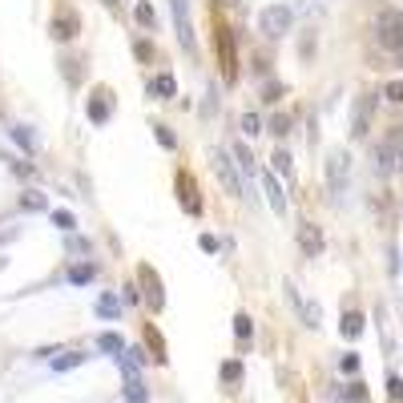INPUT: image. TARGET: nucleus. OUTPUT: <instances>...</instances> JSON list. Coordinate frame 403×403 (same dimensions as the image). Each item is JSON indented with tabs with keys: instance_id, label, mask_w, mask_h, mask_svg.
<instances>
[{
	"instance_id": "nucleus-1",
	"label": "nucleus",
	"mask_w": 403,
	"mask_h": 403,
	"mask_svg": "<svg viewBox=\"0 0 403 403\" xmlns=\"http://www.w3.org/2000/svg\"><path fill=\"white\" fill-rule=\"evenodd\" d=\"M375 41L387 53H400L403 48V12L400 8H379L375 12Z\"/></svg>"
},
{
	"instance_id": "nucleus-2",
	"label": "nucleus",
	"mask_w": 403,
	"mask_h": 403,
	"mask_svg": "<svg viewBox=\"0 0 403 403\" xmlns=\"http://www.w3.org/2000/svg\"><path fill=\"white\" fill-rule=\"evenodd\" d=\"M210 166H214V174H218V182H222V190L230 194V198H246L242 174H238V166L230 162V153H226V149H210Z\"/></svg>"
},
{
	"instance_id": "nucleus-3",
	"label": "nucleus",
	"mask_w": 403,
	"mask_h": 403,
	"mask_svg": "<svg viewBox=\"0 0 403 403\" xmlns=\"http://www.w3.org/2000/svg\"><path fill=\"white\" fill-rule=\"evenodd\" d=\"M290 24H294V12L286 8V4H266L259 12V32L262 37H270V41H279L290 32Z\"/></svg>"
},
{
	"instance_id": "nucleus-4",
	"label": "nucleus",
	"mask_w": 403,
	"mask_h": 403,
	"mask_svg": "<svg viewBox=\"0 0 403 403\" xmlns=\"http://www.w3.org/2000/svg\"><path fill=\"white\" fill-rule=\"evenodd\" d=\"M169 12H174V28H178V41H182V48H186V53H194V48H198V41H194L190 0H169Z\"/></svg>"
},
{
	"instance_id": "nucleus-5",
	"label": "nucleus",
	"mask_w": 403,
	"mask_h": 403,
	"mask_svg": "<svg viewBox=\"0 0 403 403\" xmlns=\"http://www.w3.org/2000/svg\"><path fill=\"white\" fill-rule=\"evenodd\" d=\"M347 178H351V158H347L343 149H335L331 158H327V186H331L335 198H343V190H347Z\"/></svg>"
},
{
	"instance_id": "nucleus-6",
	"label": "nucleus",
	"mask_w": 403,
	"mask_h": 403,
	"mask_svg": "<svg viewBox=\"0 0 403 403\" xmlns=\"http://www.w3.org/2000/svg\"><path fill=\"white\" fill-rule=\"evenodd\" d=\"M371 118H375V93H363L355 101V109H351V138H367Z\"/></svg>"
},
{
	"instance_id": "nucleus-7",
	"label": "nucleus",
	"mask_w": 403,
	"mask_h": 403,
	"mask_svg": "<svg viewBox=\"0 0 403 403\" xmlns=\"http://www.w3.org/2000/svg\"><path fill=\"white\" fill-rule=\"evenodd\" d=\"M138 279H142V299L149 303V310H162L166 307V290H162V279H158V270L153 266H138Z\"/></svg>"
},
{
	"instance_id": "nucleus-8",
	"label": "nucleus",
	"mask_w": 403,
	"mask_h": 403,
	"mask_svg": "<svg viewBox=\"0 0 403 403\" xmlns=\"http://www.w3.org/2000/svg\"><path fill=\"white\" fill-rule=\"evenodd\" d=\"M178 202H182V210L186 214H202V194H198V186H194V174L190 169H178Z\"/></svg>"
},
{
	"instance_id": "nucleus-9",
	"label": "nucleus",
	"mask_w": 403,
	"mask_h": 403,
	"mask_svg": "<svg viewBox=\"0 0 403 403\" xmlns=\"http://www.w3.org/2000/svg\"><path fill=\"white\" fill-rule=\"evenodd\" d=\"M294 238H299V250H303L307 259H319V254H323V246H327V238H323V230H319L315 222H303Z\"/></svg>"
},
{
	"instance_id": "nucleus-10",
	"label": "nucleus",
	"mask_w": 403,
	"mask_h": 403,
	"mask_svg": "<svg viewBox=\"0 0 403 403\" xmlns=\"http://www.w3.org/2000/svg\"><path fill=\"white\" fill-rule=\"evenodd\" d=\"M395 162H400V133H391L387 142L375 145V169H379V174H391Z\"/></svg>"
},
{
	"instance_id": "nucleus-11",
	"label": "nucleus",
	"mask_w": 403,
	"mask_h": 403,
	"mask_svg": "<svg viewBox=\"0 0 403 403\" xmlns=\"http://www.w3.org/2000/svg\"><path fill=\"white\" fill-rule=\"evenodd\" d=\"M262 190H266V202H270V210L283 218L286 214V194H283V182H279V174H262Z\"/></svg>"
},
{
	"instance_id": "nucleus-12",
	"label": "nucleus",
	"mask_w": 403,
	"mask_h": 403,
	"mask_svg": "<svg viewBox=\"0 0 403 403\" xmlns=\"http://www.w3.org/2000/svg\"><path fill=\"white\" fill-rule=\"evenodd\" d=\"M145 93L153 97V101H169V97H178V81H174V73H158V77H149V81H145Z\"/></svg>"
},
{
	"instance_id": "nucleus-13",
	"label": "nucleus",
	"mask_w": 403,
	"mask_h": 403,
	"mask_svg": "<svg viewBox=\"0 0 403 403\" xmlns=\"http://www.w3.org/2000/svg\"><path fill=\"white\" fill-rule=\"evenodd\" d=\"M85 113H89L93 125H105L109 113H113V97H109V89H97V93L89 97V109H85Z\"/></svg>"
},
{
	"instance_id": "nucleus-14",
	"label": "nucleus",
	"mask_w": 403,
	"mask_h": 403,
	"mask_svg": "<svg viewBox=\"0 0 403 403\" xmlns=\"http://www.w3.org/2000/svg\"><path fill=\"white\" fill-rule=\"evenodd\" d=\"M286 299L294 303V310L303 315V323H307V327H323V310H319V303H303V299H299V290H294L290 283H286Z\"/></svg>"
},
{
	"instance_id": "nucleus-15",
	"label": "nucleus",
	"mask_w": 403,
	"mask_h": 403,
	"mask_svg": "<svg viewBox=\"0 0 403 403\" xmlns=\"http://www.w3.org/2000/svg\"><path fill=\"white\" fill-rule=\"evenodd\" d=\"M145 351H149L153 363H166V339H162V331H158L153 323L145 327Z\"/></svg>"
},
{
	"instance_id": "nucleus-16",
	"label": "nucleus",
	"mask_w": 403,
	"mask_h": 403,
	"mask_svg": "<svg viewBox=\"0 0 403 403\" xmlns=\"http://www.w3.org/2000/svg\"><path fill=\"white\" fill-rule=\"evenodd\" d=\"M234 166H238V174H259V162H254V153H250V145L246 142H234Z\"/></svg>"
},
{
	"instance_id": "nucleus-17",
	"label": "nucleus",
	"mask_w": 403,
	"mask_h": 403,
	"mask_svg": "<svg viewBox=\"0 0 403 403\" xmlns=\"http://www.w3.org/2000/svg\"><path fill=\"white\" fill-rule=\"evenodd\" d=\"M53 37H57V41H73V37H77V12H69V17L61 12V17L53 21Z\"/></svg>"
},
{
	"instance_id": "nucleus-18",
	"label": "nucleus",
	"mask_w": 403,
	"mask_h": 403,
	"mask_svg": "<svg viewBox=\"0 0 403 403\" xmlns=\"http://www.w3.org/2000/svg\"><path fill=\"white\" fill-rule=\"evenodd\" d=\"M125 403H149V391H145L142 375H125Z\"/></svg>"
},
{
	"instance_id": "nucleus-19",
	"label": "nucleus",
	"mask_w": 403,
	"mask_h": 403,
	"mask_svg": "<svg viewBox=\"0 0 403 403\" xmlns=\"http://www.w3.org/2000/svg\"><path fill=\"white\" fill-rule=\"evenodd\" d=\"M363 327H367V319H363L359 310H347V315H343V327H339V331H343V339H359V335H363Z\"/></svg>"
},
{
	"instance_id": "nucleus-20",
	"label": "nucleus",
	"mask_w": 403,
	"mask_h": 403,
	"mask_svg": "<svg viewBox=\"0 0 403 403\" xmlns=\"http://www.w3.org/2000/svg\"><path fill=\"white\" fill-rule=\"evenodd\" d=\"M97 351H105V355L118 359L121 351H125V339H121V335H113V331H105L101 339H97Z\"/></svg>"
},
{
	"instance_id": "nucleus-21",
	"label": "nucleus",
	"mask_w": 403,
	"mask_h": 403,
	"mask_svg": "<svg viewBox=\"0 0 403 403\" xmlns=\"http://www.w3.org/2000/svg\"><path fill=\"white\" fill-rule=\"evenodd\" d=\"M218 375H222L226 387H238V383H242V363H238V359H226V363L218 367Z\"/></svg>"
},
{
	"instance_id": "nucleus-22",
	"label": "nucleus",
	"mask_w": 403,
	"mask_h": 403,
	"mask_svg": "<svg viewBox=\"0 0 403 403\" xmlns=\"http://www.w3.org/2000/svg\"><path fill=\"white\" fill-rule=\"evenodd\" d=\"M93 279H97L93 262H81V266H73V270H69V283H77V286H89Z\"/></svg>"
},
{
	"instance_id": "nucleus-23",
	"label": "nucleus",
	"mask_w": 403,
	"mask_h": 403,
	"mask_svg": "<svg viewBox=\"0 0 403 403\" xmlns=\"http://www.w3.org/2000/svg\"><path fill=\"white\" fill-rule=\"evenodd\" d=\"M8 133H12V142L21 145L24 153H37V138H32V133H28V125H12V129H8Z\"/></svg>"
},
{
	"instance_id": "nucleus-24",
	"label": "nucleus",
	"mask_w": 403,
	"mask_h": 403,
	"mask_svg": "<svg viewBox=\"0 0 403 403\" xmlns=\"http://www.w3.org/2000/svg\"><path fill=\"white\" fill-rule=\"evenodd\" d=\"M270 162H274L270 174H279V178H290V174H294V158H290L286 149H274V158H270Z\"/></svg>"
},
{
	"instance_id": "nucleus-25",
	"label": "nucleus",
	"mask_w": 403,
	"mask_h": 403,
	"mask_svg": "<svg viewBox=\"0 0 403 403\" xmlns=\"http://www.w3.org/2000/svg\"><path fill=\"white\" fill-rule=\"evenodd\" d=\"M97 315H101V319H118L121 303L113 299V294H97Z\"/></svg>"
},
{
	"instance_id": "nucleus-26",
	"label": "nucleus",
	"mask_w": 403,
	"mask_h": 403,
	"mask_svg": "<svg viewBox=\"0 0 403 403\" xmlns=\"http://www.w3.org/2000/svg\"><path fill=\"white\" fill-rule=\"evenodd\" d=\"M234 335H238V343H250V335H254V323H250L246 310H238L234 315Z\"/></svg>"
},
{
	"instance_id": "nucleus-27",
	"label": "nucleus",
	"mask_w": 403,
	"mask_h": 403,
	"mask_svg": "<svg viewBox=\"0 0 403 403\" xmlns=\"http://www.w3.org/2000/svg\"><path fill=\"white\" fill-rule=\"evenodd\" d=\"M85 359L89 355H81V351H65L61 359H53V367H57V371H73V367H81Z\"/></svg>"
},
{
	"instance_id": "nucleus-28",
	"label": "nucleus",
	"mask_w": 403,
	"mask_h": 403,
	"mask_svg": "<svg viewBox=\"0 0 403 403\" xmlns=\"http://www.w3.org/2000/svg\"><path fill=\"white\" fill-rule=\"evenodd\" d=\"M21 206L24 210H48V194H41V190H28L21 198Z\"/></svg>"
},
{
	"instance_id": "nucleus-29",
	"label": "nucleus",
	"mask_w": 403,
	"mask_h": 403,
	"mask_svg": "<svg viewBox=\"0 0 403 403\" xmlns=\"http://www.w3.org/2000/svg\"><path fill=\"white\" fill-rule=\"evenodd\" d=\"M266 129H270L274 138H286V133H290V118H286V113H274V118L266 121Z\"/></svg>"
},
{
	"instance_id": "nucleus-30",
	"label": "nucleus",
	"mask_w": 403,
	"mask_h": 403,
	"mask_svg": "<svg viewBox=\"0 0 403 403\" xmlns=\"http://www.w3.org/2000/svg\"><path fill=\"white\" fill-rule=\"evenodd\" d=\"M242 133H246V138H259L262 133V118L259 113H242Z\"/></svg>"
},
{
	"instance_id": "nucleus-31",
	"label": "nucleus",
	"mask_w": 403,
	"mask_h": 403,
	"mask_svg": "<svg viewBox=\"0 0 403 403\" xmlns=\"http://www.w3.org/2000/svg\"><path fill=\"white\" fill-rule=\"evenodd\" d=\"M53 226H57V230H65V234H73V226H77V218H73L69 210H53Z\"/></svg>"
},
{
	"instance_id": "nucleus-32",
	"label": "nucleus",
	"mask_w": 403,
	"mask_h": 403,
	"mask_svg": "<svg viewBox=\"0 0 403 403\" xmlns=\"http://www.w3.org/2000/svg\"><path fill=\"white\" fill-rule=\"evenodd\" d=\"M153 138H158V145H166V149H174V145H178V138L169 133V125H162V121H153Z\"/></svg>"
},
{
	"instance_id": "nucleus-33",
	"label": "nucleus",
	"mask_w": 403,
	"mask_h": 403,
	"mask_svg": "<svg viewBox=\"0 0 403 403\" xmlns=\"http://www.w3.org/2000/svg\"><path fill=\"white\" fill-rule=\"evenodd\" d=\"M383 97H387L391 105H403V81H387V85H383Z\"/></svg>"
},
{
	"instance_id": "nucleus-34",
	"label": "nucleus",
	"mask_w": 403,
	"mask_h": 403,
	"mask_svg": "<svg viewBox=\"0 0 403 403\" xmlns=\"http://www.w3.org/2000/svg\"><path fill=\"white\" fill-rule=\"evenodd\" d=\"M121 303H129V307H138V303H142V286L125 283V286H121Z\"/></svg>"
},
{
	"instance_id": "nucleus-35",
	"label": "nucleus",
	"mask_w": 403,
	"mask_h": 403,
	"mask_svg": "<svg viewBox=\"0 0 403 403\" xmlns=\"http://www.w3.org/2000/svg\"><path fill=\"white\" fill-rule=\"evenodd\" d=\"M387 395H391L395 403L403 400V379H400V375H387Z\"/></svg>"
},
{
	"instance_id": "nucleus-36",
	"label": "nucleus",
	"mask_w": 403,
	"mask_h": 403,
	"mask_svg": "<svg viewBox=\"0 0 403 403\" xmlns=\"http://www.w3.org/2000/svg\"><path fill=\"white\" fill-rule=\"evenodd\" d=\"M339 367H343L347 375H355V371H359V355H355V351H347V355L339 359Z\"/></svg>"
},
{
	"instance_id": "nucleus-37",
	"label": "nucleus",
	"mask_w": 403,
	"mask_h": 403,
	"mask_svg": "<svg viewBox=\"0 0 403 403\" xmlns=\"http://www.w3.org/2000/svg\"><path fill=\"white\" fill-rule=\"evenodd\" d=\"M133 12H138V21H142L145 28H153V8H149L145 0H142V4H138V8H133Z\"/></svg>"
},
{
	"instance_id": "nucleus-38",
	"label": "nucleus",
	"mask_w": 403,
	"mask_h": 403,
	"mask_svg": "<svg viewBox=\"0 0 403 403\" xmlns=\"http://www.w3.org/2000/svg\"><path fill=\"white\" fill-rule=\"evenodd\" d=\"M12 174H17V178H32L37 169L28 166V162H21V158H12Z\"/></svg>"
},
{
	"instance_id": "nucleus-39",
	"label": "nucleus",
	"mask_w": 403,
	"mask_h": 403,
	"mask_svg": "<svg viewBox=\"0 0 403 403\" xmlns=\"http://www.w3.org/2000/svg\"><path fill=\"white\" fill-rule=\"evenodd\" d=\"M133 53H138L142 61H149V57H153V45H149V41H138V45H133Z\"/></svg>"
},
{
	"instance_id": "nucleus-40",
	"label": "nucleus",
	"mask_w": 403,
	"mask_h": 403,
	"mask_svg": "<svg viewBox=\"0 0 403 403\" xmlns=\"http://www.w3.org/2000/svg\"><path fill=\"white\" fill-rule=\"evenodd\" d=\"M279 97H283V85H279V81H274V85H266V97H262V101H270V105H274Z\"/></svg>"
},
{
	"instance_id": "nucleus-41",
	"label": "nucleus",
	"mask_w": 403,
	"mask_h": 403,
	"mask_svg": "<svg viewBox=\"0 0 403 403\" xmlns=\"http://www.w3.org/2000/svg\"><path fill=\"white\" fill-rule=\"evenodd\" d=\"M105 4H109V8H118V0H105Z\"/></svg>"
}]
</instances>
